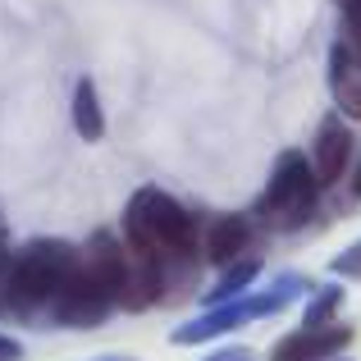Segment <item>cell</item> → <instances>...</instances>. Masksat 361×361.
I'll list each match as a JSON object with an SVG mask.
<instances>
[{
    "label": "cell",
    "mask_w": 361,
    "mask_h": 361,
    "mask_svg": "<svg viewBox=\"0 0 361 361\" xmlns=\"http://www.w3.org/2000/svg\"><path fill=\"white\" fill-rule=\"evenodd\" d=\"M123 247L137 261L156 265L165 288L174 279H192L202 265V238L183 202H174L160 188H137L123 206Z\"/></svg>",
    "instance_id": "6da1fadb"
},
{
    "label": "cell",
    "mask_w": 361,
    "mask_h": 361,
    "mask_svg": "<svg viewBox=\"0 0 361 361\" xmlns=\"http://www.w3.org/2000/svg\"><path fill=\"white\" fill-rule=\"evenodd\" d=\"M78 274V247L64 238H32L23 252H14V274H9V316L37 320L51 316L64 283Z\"/></svg>",
    "instance_id": "7a4b0ae2"
},
{
    "label": "cell",
    "mask_w": 361,
    "mask_h": 361,
    "mask_svg": "<svg viewBox=\"0 0 361 361\" xmlns=\"http://www.w3.org/2000/svg\"><path fill=\"white\" fill-rule=\"evenodd\" d=\"M316 197H320V183L311 174V160L302 151H283L270 169V183L265 192L256 197V215H261L270 229H302V224L316 215Z\"/></svg>",
    "instance_id": "3957f363"
},
{
    "label": "cell",
    "mask_w": 361,
    "mask_h": 361,
    "mask_svg": "<svg viewBox=\"0 0 361 361\" xmlns=\"http://www.w3.org/2000/svg\"><path fill=\"white\" fill-rule=\"evenodd\" d=\"M288 302L279 298V293H247L238 302H224V307H206L197 320H188V325L174 329V343L178 348H197V343H211V338L229 334V329L247 325V320L256 316H274V311H283Z\"/></svg>",
    "instance_id": "277c9868"
},
{
    "label": "cell",
    "mask_w": 361,
    "mask_h": 361,
    "mask_svg": "<svg viewBox=\"0 0 361 361\" xmlns=\"http://www.w3.org/2000/svg\"><path fill=\"white\" fill-rule=\"evenodd\" d=\"M110 311H115V298H110L78 261V274L64 283V293L55 298V307H51L46 320H51V325H64V329H92V325H101Z\"/></svg>",
    "instance_id": "5b68a950"
},
{
    "label": "cell",
    "mask_w": 361,
    "mask_h": 361,
    "mask_svg": "<svg viewBox=\"0 0 361 361\" xmlns=\"http://www.w3.org/2000/svg\"><path fill=\"white\" fill-rule=\"evenodd\" d=\"M307 160H311V174H316L320 188H334L338 178L348 174V165H353V128L343 123V115L320 119Z\"/></svg>",
    "instance_id": "8992f818"
},
{
    "label": "cell",
    "mask_w": 361,
    "mask_h": 361,
    "mask_svg": "<svg viewBox=\"0 0 361 361\" xmlns=\"http://www.w3.org/2000/svg\"><path fill=\"white\" fill-rule=\"evenodd\" d=\"M348 343H353V325H343V320L320 325V329L302 325L298 334H288V338L274 343L270 361H329V357H343Z\"/></svg>",
    "instance_id": "52a82bcc"
},
{
    "label": "cell",
    "mask_w": 361,
    "mask_h": 361,
    "mask_svg": "<svg viewBox=\"0 0 361 361\" xmlns=\"http://www.w3.org/2000/svg\"><path fill=\"white\" fill-rule=\"evenodd\" d=\"M78 261H82V270L115 298V311H119V293H123V279H128V247H123L115 233L101 229V233L87 238V247L78 252Z\"/></svg>",
    "instance_id": "ba28073f"
},
{
    "label": "cell",
    "mask_w": 361,
    "mask_h": 361,
    "mask_svg": "<svg viewBox=\"0 0 361 361\" xmlns=\"http://www.w3.org/2000/svg\"><path fill=\"white\" fill-rule=\"evenodd\" d=\"M247 247H252V220H247V215H220V220H211L206 233H202V261L224 270V265L252 256Z\"/></svg>",
    "instance_id": "9c48e42d"
},
{
    "label": "cell",
    "mask_w": 361,
    "mask_h": 361,
    "mask_svg": "<svg viewBox=\"0 0 361 361\" xmlns=\"http://www.w3.org/2000/svg\"><path fill=\"white\" fill-rule=\"evenodd\" d=\"M329 92L343 119H361V60L343 42L329 46Z\"/></svg>",
    "instance_id": "30bf717a"
},
{
    "label": "cell",
    "mask_w": 361,
    "mask_h": 361,
    "mask_svg": "<svg viewBox=\"0 0 361 361\" xmlns=\"http://www.w3.org/2000/svg\"><path fill=\"white\" fill-rule=\"evenodd\" d=\"M256 279H261V256H243V261L224 265L220 283H215V288L206 293V307H224V302H238V298H247Z\"/></svg>",
    "instance_id": "8fae6325"
},
{
    "label": "cell",
    "mask_w": 361,
    "mask_h": 361,
    "mask_svg": "<svg viewBox=\"0 0 361 361\" xmlns=\"http://www.w3.org/2000/svg\"><path fill=\"white\" fill-rule=\"evenodd\" d=\"M73 128H78L82 142L106 137V115H101V97L92 78H78V87H73Z\"/></svg>",
    "instance_id": "7c38bea8"
},
{
    "label": "cell",
    "mask_w": 361,
    "mask_h": 361,
    "mask_svg": "<svg viewBox=\"0 0 361 361\" xmlns=\"http://www.w3.org/2000/svg\"><path fill=\"white\" fill-rule=\"evenodd\" d=\"M338 307H343V288L338 283H320V293L307 302V329H320V325H334L338 320Z\"/></svg>",
    "instance_id": "4fadbf2b"
},
{
    "label": "cell",
    "mask_w": 361,
    "mask_h": 361,
    "mask_svg": "<svg viewBox=\"0 0 361 361\" xmlns=\"http://www.w3.org/2000/svg\"><path fill=\"white\" fill-rule=\"evenodd\" d=\"M338 42L361 60V0H348L343 5V37H338Z\"/></svg>",
    "instance_id": "5bb4252c"
},
{
    "label": "cell",
    "mask_w": 361,
    "mask_h": 361,
    "mask_svg": "<svg viewBox=\"0 0 361 361\" xmlns=\"http://www.w3.org/2000/svg\"><path fill=\"white\" fill-rule=\"evenodd\" d=\"M329 270H334L338 279H357V283H361V238H357V243H348L343 252L329 261Z\"/></svg>",
    "instance_id": "9a60e30c"
},
{
    "label": "cell",
    "mask_w": 361,
    "mask_h": 361,
    "mask_svg": "<svg viewBox=\"0 0 361 361\" xmlns=\"http://www.w3.org/2000/svg\"><path fill=\"white\" fill-rule=\"evenodd\" d=\"M9 274H14V252L0 243V316H9Z\"/></svg>",
    "instance_id": "2e32d148"
},
{
    "label": "cell",
    "mask_w": 361,
    "mask_h": 361,
    "mask_svg": "<svg viewBox=\"0 0 361 361\" xmlns=\"http://www.w3.org/2000/svg\"><path fill=\"white\" fill-rule=\"evenodd\" d=\"M18 357H23V343L9 338V334H0V361H18Z\"/></svg>",
    "instance_id": "e0dca14e"
},
{
    "label": "cell",
    "mask_w": 361,
    "mask_h": 361,
    "mask_svg": "<svg viewBox=\"0 0 361 361\" xmlns=\"http://www.w3.org/2000/svg\"><path fill=\"white\" fill-rule=\"evenodd\" d=\"M206 361H252V353L247 348H220V353H211Z\"/></svg>",
    "instance_id": "ac0fdd59"
},
{
    "label": "cell",
    "mask_w": 361,
    "mask_h": 361,
    "mask_svg": "<svg viewBox=\"0 0 361 361\" xmlns=\"http://www.w3.org/2000/svg\"><path fill=\"white\" fill-rule=\"evenodd\" d=\"M353 197L361 202V165H357V174H353Z\"/></svg>",
    "instance_id": "d6986e66"
},
{
    "label": "cell",
    "mask_w": 361,
    "mask_h": 361,
    "mask_svg": "<svg viewBox=\"0 0 361 361\" xmlns=\"http://www.w3.org/2000/svg\"><path fill=\"white\" fill-rule=\"evenodd\" d=\"M329 361H353V357H329Z\"/></svg>",
    "instance_id": "ffe728a7"
},
{
    "label": "cell",
    "mask_w": 361,
    "mask_h": 361,
    "mask_svg": "<svg viewBox=\"0 0 361 361\" xmlns=\"http://www.w3.org/2000/svg\"><path fill=\"white\" fill-rule=\"evenodd\" d=\"M101 361H123V357H101Z\"/></svg>",
    "instance_id": "44dd1931"
},
{
    "label": "cell",
    "mask_w": 361,
    "mask_h": 361,
    "mask_svg": "<svg viewBox=\"0 0 361 361\" xmlns=\"http://www.w3.org/2000/svg\"><path fill=\"white\" fill-rule=\"evenodd\" d=\"M343 5H348V0H343Z\"/></svg>",
    "instance_id": "7402d4cb"
}]
</instances>
